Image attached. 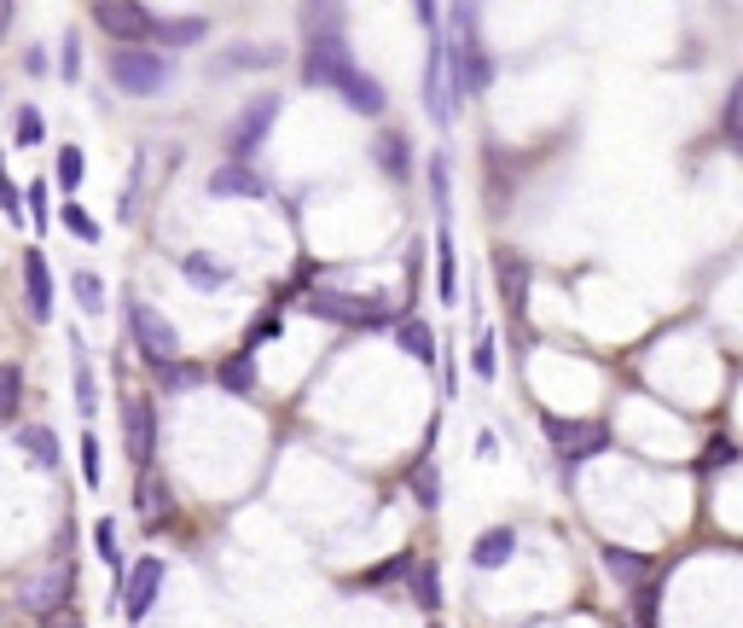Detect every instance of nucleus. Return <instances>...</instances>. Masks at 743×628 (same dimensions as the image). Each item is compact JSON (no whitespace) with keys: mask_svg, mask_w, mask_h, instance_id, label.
<instances>
[{"mask_svg":"<svg viewBox=\"0 0 743 628\" xmlns=\"http://www.w3.org/2000/svg\"><path fill=\"white\" fill-rule=\"evenodd\" d=\"M58 70H65V82H81V35L70 30L65 47H58Z\"/></svg>","mask_w":743,"mask_h":628,"instance_id":"nucleus-41","label":"nucleus"},{"mask_svg":"<svg viewBox=\"0 0 743 628\" xmlns=\"http://www.w3.org/2000/svg\"><path fill=\"white\" fill-rule=\"evenodd\" d=\"M470 373H477L483 384L500 378V343H494V332H483V338H477V350H470Z\"/></svg>","mask_w":743,"mask_h":628,"instance_id":"nucleus-30","label":"nucleus"},{"mask_svg":"<svg viewBox=\"0 0 743 628\" xmlns=\"http://www.w3.org/2000/svg\"><path fill=\"white\" fill-rule=\"evenodd\" d=\"M477 454H483V460H494V454H500V437L483 431V437H477Z\"/></svg>","mask_w":743,"mask_h":628,"instance_id":"nucleus-48","label":"nucleus"},{"mask_svg":"<svg viewBox=\"0 0 743 628\" xmlns=\"http://www.w3.org/2000/svg\"><path fill=\"white\" fill-rule=\"evenodd\" d=\"M129 332H134V350L146 355V367L157 373V367H169V361L180 355V338H175V327L169 320H163L152 302H129Z\"/></svg>","mask_w":743,"mask_h":628,"instance_id":"nucleus-5","label":"nucleus"},{"mask_svg":"<svg viewBox=\"0 0 743 628\" xmlns=\"http://www.w3.org/2000/svg\"><path fill=\"white\" fill-rule=\"evenodd\" d=\"M407 594L419 612H436L442 605V576H436V564H419V571H407Z\"/></svg>","mask_w":743,"mask_h":628,"instance_id":"nucleus-26","label":"nucleus"},{"mask_svg":"<svg viewBox=\"0 0 743 628\" xmlns=\"http://www.w3.org/2000/svg\"><path fill=\"white\" fill-rule=\"evenodd\" d=\"M93 24L106 30L117 47H152L157 12H152V7H129V0H99V7H93Z\"/></svg>","mask_w":743,"mask_h":628,"instance_id":"nucleus-6","label":"nucleus"},{"mask_svg":"<svg viewBox=\"0 0 743 628\" xmlns=\"http://www.w3.org/2000/svg\"><path fill=\"white\" fill-rule=\"evenodd\" d=\"M436 291H442V302H453V297H459V256H453V239H447V228L436 233Z\"/></svg>","mask_w":743,"mask_h":628,"instance_id":"nucleus-25","label":"nucleus"},{"mask_svg":"<svg viewBox=\"0 0 743 628\" xmlns=\"http://www.w3.org/2000/svg\"><path fill=\"white\" fill-rule=\"evenodd\" d=\"M442 70H453V99H477L494 82V58L483 53V35H477V7H459L453 12V42H442ZM447 99V106H453Z\"/></svg>","mask_w":743,"mask_h":628,"instance_id":"nucleus-2","label":"nucleus"},{"mask_svg":"<svg viewBox=\"0 0 743 628\" xmlns=\"http://www.w3.org/2000/svg\"><path fill=\"white\" fill-rule=\"evenodd\" d=\"M81 477H88V489H99V477H106V460H99V437L93 431H81Z\"/></svg>","mask_w":743,"mask_h":628,"instance_id":"nucleus-34","label":"nucleus"},{"mask_svg":"<svg viewBox=\"0 0 743 628\" xmlns=\"http://www.w3.org/2000/svg\"><path fill=\"white\" fill-rule=\"evenodd\" d=\"M372 152H378V164H384V175H389V180H407V175H412V164H407V140H401L396 129H378Z\"/></svg>","mask_w":743,"mask_h":628,"instance_id":"nucleus-21","label":"nucleus"},{"mask_svg":"<svg viewBox=\"0 0 743 628\" xmlns=\"http://www.w3.org/2000/svg\"><path fill=\"white\" fill-rule=\"evenodd\" d=\"M337 93L348 99V111H361V117H384V106H389L384 82H372V76H366L361 65H355V70H348L343 82H337Z\"/></svg>","mask_w":743,"mask_h":628,"instance_id":"nucleus-14","label":"nucleus"},{"mask_svg":"<svg viewBox=\"0 0 743 628\" xmlns=\"http://www.w3.org/2000/svg\"><path fill=\"white\" fill-rule=\"evenodd\" d=\"M407 571H412V559L401 553V559H389V564H372V571H361V576H355V587H366V594H372V587L396 582V576H407Z\"/></svg>","mask_w":743,"mask_h":628,"instance_id":"nucleus-33","label":"nucleus"},{"mask_svg":"<svg viewBox=\"0 0 743 628\" xmlns=\"http://www.w3.org/2000/svg\"><path fill=\"white\" fill-rule=\"evenodd\" d=\"M500 291H506V302H511V315L529 309V262H523V256H506V262H500Z\"/></svg>","mask_w":743,"mask_h":628,"instance_id":"nucleus-23","label":"nucleus"},{"mask_svg":"<svg viewBox=\"0 0 743 628\" xmlns=\"http://www.w3.org/2000/svg\"><path fill=\"white\" fill-rule=\"evenodd\" d=\"M134 506H140L146 518H157L163 506H169V500H163V483H157V477H146V489H134Z\"/></svg>","mask_w":743,"mask_h":628,"instance_id":"nucleus-44","label":"nucleus"},{"mask_svg":"<svg viewBox=\"0 0 743 628\" xmlns=\"http://www.w3.org/2000/svg\"><path fill=\"white\" fill-rule=\"evenodd\" d=\"M70 355H76V408H81V414H93V408H99V384H93L88 343H81V332H70Z\"/></svg>","mask_w":743,"mask_h":628,"instance_id":"nucleus-22","label":"nucleus"},{"mask_svg":"<svg viewBox=\"0 0 743 628\" xmlns=\"http://www.w3.org/2000/svg\"><path fill=\"white\" fill-rule=\"evenodd\" d=\"M93 547H99V559H106V564H117V518L93 524Z\"/></svg>","mask_w":743,"mask_h":628,"instance_id":"nucleus-43","label":"nucleus"},{"mask_svg":"<svg viewBox=\"0 0 743 628\" xmlns=\"http://www.w3.org/2000/svg\"><path fill=\"white\" fill-rule=\"evenodd\" d=\"M70 291H76V302H81L88 315L106 309V279H99L93 268H76V274H70Z\"/></svg>","mask_w":743,"mask_h":628,"instance_id":"nucleus-28","label":"nucleus"},{"mask_svg":"<svg viewBox=\"0 0 743 628\" xmlns=\"http://www.w3.org/2000/svg\"><path fill=\"white\" fill-rule=\"evenodd\" d=\"M274 117H279V93H256L251 106L239 111V123L226 129V152H233V164H244L262 140H267V129H274Z\"/></svg>","mask_w":743,"mask_h":628,"instance_id":"nucleus-8","label":"nucleus"},{"mask_svg":"<svg viewBox=\"0 0 743 628\" xmlns=\"http://www.w3.org/2000/svg\"><path fill=\"white\" fill-rule=\"evenodd\" d=\"M738 111H743V88H732V93H727V123H720L732 146H738Z\"/></svg>","mask_w":743,"mask_h":628,"instance_id":"nucleus-46","label":"nucleus"},{"mask_svg":"<svg viewBox=\"0 0 743 628\" xmlns=\"http://www.w3.org/2000/svg\"><path fill=\"white\" fill-rule=\"evenodd\" d=\"M511 559H518V530H511V524H494V530H483L477 547H470V564H477V571H500Z\"/></svg>","mask_w":743,"mask_h":628,"instance_id":"nucleus-13","label":"nucleus"},{"mask_svg":"<svg viewBox=\"0 0 743 628\" xmlns=\"http://www.w3.org/2000/svg\"><path fill=\"white\" fill-rule=\"evenodd\" d=\"M58 221H65V233L81 239V245H99V221L81 210V205H65V210H58Z\"/></svg>","mask_w":743,"mask_h":628,"instance_id":"nucleus-32","label":"nucleus"},{"mask_svg":"<svg viewBox=\"0 0 743 628\" xmlns=\"http://www.w3.org/2000/svg\"><path fill=\"white\" fill-rule=\"evenodd\" d=\"M430 628H442V623H430Z\"/></svg>","mask_w":743,"mask_h":628,"instance_id":"nucleus-50","label":"nucleus"},{"mask_svg":"<svg viewBox=\"0 0 743 628\" xmlns=\"http://www.w3.org/2000/svg\"><path fill=\"white\" fill-rule=\"evenodd\" d=\"M180 279L192 291H221V286H233V262H221L210 251H186L180 256Z\"/></svg>","mask_w":743,"mask_h":628,"instance_id":"nucleus-12","label":"nucleus"},{"mask_svg":"<svg viewBox=\"0 0 743 628\" xmlns=\"http://www.w3.org/2000/svg\"><path fill=\"white\" fill-rule=\"evenodd\" d=\"M163 576H169V571H163L157 553H146V559L129 571V587H122V612H129V623H146V617H152V605H157V594H163Z\"/></svg>","mask_w":743,"mask_h":628,"instance_id":"nucleus-11","label":"nucleus"},{"mask_svg":"<svg viewBox=\"0 0 743 628\" xmlns=\"http://www.w3.org/2000/svg\"><path fill=\"white\" fill-rule=\"evenodd\" d=\"M24 70H30V76L47 70V47H30V53H24Z\"/></svg>","mask_w":743,"mask_h":628,"instance_id":"nucleus-47","label":"nucleus"},{"mask_svg":"<svg viewBox=\"0 0 743 628\" xmlns=\"http://www.w3.org/2000/svg\"><path fill=\"white\" fill-rule=\"evenodd\" d=\"M198 378H203V373L192 367V361H186V367H180V361H169V367H157V384H163V390H192Z\"/></svg>","mask_w":743,"mask_h":628,"instance_id":"nucleus-38","label":"nucleus"},{"mask_svg":"<svg viewBox=\"0 0 743 628\" xmlns=\"http://www.w3.org/2000/svg\"><path fill=\"white\" fill-rule=\"evenodd\" d=\"M122 437H129L134 472H152V460H157V401L152 396H134L122 408Z\"/></svg>","mask_w":743,"mask_h":628,"instance_id":"nucleus-9","label":"nucleus"},{"mask_svg":"<svg viewBox=\"0 0 743 628\" xmlns=\"http://www.w3.org/2000/svg\"><path fill=\"white\" fill-rule=\"evenodd\" d=\"M210 192L215 198H267V175H256L251 164H226L210 175Z\"/></svg>","mask_w":743,"mask_h":628,"instance_id":"nucleus-16","label":"nucleus"},{"mask_svg":"<svg viewBox=\"0 0 743 628\" xmlns=\"http://www.w3.org/2000/svg\"><path fill=\"white\" fill-rule=\"evenodd\" d=\"M732 460H738L732 437H709V454H703V465H709V472H720V465H732Z\"/></svg>","mask_w":743,"mask_h":628,"instance_id":"nucleus-45","label":"nucleus"},{"mask_svg":"<svg viewBox=\"0 0 743 628\" xmlns=\"http://www.w3.org/2000/svg\"><path fill=\"white\" fill-rule=\"evenodd\" d=\"M53 164H58V187H65V192H76L81 175H88V157H81V146H58Z\"/></svg>","mask_w":743,"mask_h":628,"instance_id":"nucleus-31","label":"nucleus"},{"mask_svg":"<svg viewBox=\"0 0 743 628\" xmlns=\"http://www.w3.org/2000/svg\"><path fill=\"white\" fill-rule=\"evenodd\" d=\"M430 198H436V216H442V228H447V152L430 157Z\"/></svg>","mask_w":743,"mask_h":628,"instance_id":"nucleus-36","label":"nucleus"},{"mask_svg":"<svg viewBox=\"0 0 743 628\" xmlns=\"http://www.w3.org/2000/svg\"><path fill=\"white\" fill-rule=\"evenodd\" d=\"M18 401H24V367H18V361H0V425L18 419Z\"/></svg>","mask_w":743,"mask_h":628,"instance_id":"nucleus-27","label":"nucleus"},{"mask_svg":"<svg viewBox=\"0 0 743 628\" xmlns=\"http://www.w3.org/2000/svg\"><path fill=\"white\" fill-rule=\"evenodd\" d=\"M53 628H81L76 617H53Z\"/></svg>","mask_w":743,"mask_h":628,"instance_id":"nucleus-49","label":"nucleus"},{"mask_svg":"<svg viewBox=\"0 0 743 628\" xmlns=\"http://www.w3.org/2000/svg\"><path fill=\"white\" fill-rule=\"evenodd\" d=\"M70 582H76V564L70 559H58L47 576H35L24 587V605L41 617V623H53V617H65V605H70Z\"/></svg>","mask_w":743,"mask_h":628,"instance_id":"nucleus-10","label":"nucleus"},{"mask_svg":"<svg viewBox=\"0 0 743 628\" xmlns=\"http://www.w3.org/2000/svg\"><path fill=\"white\" fill-rule=\"evenodd\" d=\"M407 489H412V500H419L424 513H430V506H442V472H436V460H430V454H419V465L407 472Z\"/></svg>","mask_w":743,"mask_h":628,"instance_id":"nucleus-19","label":"nucleus"},{"mask_svg":"<svg viewBox=\"0 0 743 628\" xmlns=\"http://www.w3.org/2000/svg\"><path fill=\"white\" fill-rule=\"evenodd\" d=\"M605 564H610V571H622V576H633V587L651 582V559H633V553H616V547H605Z\"/></svg>","mask_w":743,"mask_h":628,"instance_id":"nucleus-37","label":"nucleus"},{"mask_svg":"<svg viewBox=\"0 0 743 628\" xmlns=\"http://www.w3.org/2000/svg\"><path fill=\"white\" fill-rule=\"evenodd\" d=\"M18 146H41V134H47V123H41V111L35 106H18Z\"/></svg>","mask_w":743,"mask_h":628,"instance_id":"nucleus-39","label":"nucleus"},{"mask_svg":"<svg viewBox=\"0 0 743 628\" xmlns=\"http://www.w3.org/2000/svg\"><path fill=\"white\" fill-rule=\"evenodd\" d=\"M0 216H7V221H24V187L7 175V164H0Z\"/></svg>","mask_w":743,"mask_h":628,"instance_id":"nucleus-35","label":"nucleus"},{"mask_svg":"<svg viewBox=\"0 0 743 628\" xmlns=\"http://www.w3.org/2000/svg\"><path fill=\"white\" fill-rule=\"evenodd\" d=\"M203 35H210V18H169V24H157V35L152 42H163V47H198Z\"/></svg>","mask_w":743,"mask_h":628,"instance_id":"nucleus-20","label":"nucleus"},{"mask_svg":"<svg viewBox=\"0 0 743 628\" xmlns=\"http://www.w3.org/2000/svg\"><path fill=\"white\" fill-rule=\"evenodd\" d=\"M396 343H401L412 361H419V367H430V361H436V332H430L419 315H401V320H396Z\"/></svg>","mask_w":743,"mask_h":628,"instance_id":"nucleus-17","label":"nucleus"},{"mask_svg":"<svg viewBox=\"0 0 743 628\" xmlns=\"http://www.w3.org/2000/svg\"><path fill=\"white\" fill-rule=\"evenodd\" d=\"M302 82L314 88H337L348 70H355V58H348V42H343V7H308L302 12Z\"/></svg>","mask_w":743,"mask_h":628,"instance_id":"nucleus-1","label":"nucleus"},{"mask_svg":"<svg viewBox=\"0 0 743 628\" xmlns=\"http://www.w3.org/2000/svg\"><path fill=\"white\" fill-rule=\"evenodd\" d=\"M24 216L35 221L41 233H47V221H53V205H47V187H41V180H35V187H24Z\"/></svg>","mask_w":743,"mask_h":628,"instance_id":"nucleus-40","label":"nucleus"},{"mask_svg":"<svg viewBox=\"0 0 743 628\" xmlns=\"http://www.w3.org/2000/svg\"><path fill=\"white\" fill-rule=\"evenodd\" d=\"M308 315L314 320H337V327H396V315H389V297H355V291H337V286H314L308 291Z\"/></svg>","mask_w":743,"mask_h":628,"instance_id":"nucleus-4","label":"nucleus"},{"mask_svg":"<svg viewBox=\"0 0 743 628\" xmlns=\"http://www.w3.org/2000/svg\"><path fill=\"white\" fill-rule=\"evenodd\" d=\"M24 297L30 315L47 320L53 315V274H47V251H24Z\"/></svg>","mask_w":743,"mask_h":628,"instance_id":"nucleus-15","label":"nucleus"},{"mask_svg":"<svg viewBox=\"0 0 743 628\" xmlns=\"http://www.w3.org/2000/svg\"><path fill=\"white\" fill-rule=\"evenodd\" d=\"M106 76L117 82V93H129V99H157L175 82V58L157 53V47H111Z\"/></svg>","mask_w":743,"mask_h":628,"instance_id":"nucleus-3","label":"nucleus"},{"mask_svg":"<svg viewBox=\"0 0 743 628\" xmlns=\"http://www.w3.org/2000/svg\"><path fill=\"white\" fill-rule=\"evenodd\" d=\"M285 332V309H267L256 327H251V343H244V350H256V343H267V338H279Z\"/></svg>","mask_w":743,"mask_h":628,"instance_id":"nucleus-42","label":"nucleus"},{"mask_svg":"<svg viewBox=\"0 0 743 628\" xmlns=\"http://www.w3.org/2000/svg\"><path fill=\"white\" fill-rule=\"evenodd\" d=\"M267 65H279L274 47H233V53H221L215 70H267Z\"/></svg>","mask_w":743,"mask_h":628,"instance_id":"nucleus-29","label":"nucleus"},{"mask_svg":"<svg viewBox=\"0 0 743 628\" xmlns=\"http://www.w3.org/2000/svg\"><path fill=\"white\" fill-rule=\"evenodd\" d=\"M18 442H24V454H30V465H58V437H53V425H24L18 431Z\"/></svg>","mask_w":743,"mask_h":628,"instance_id":"nucleus-24","label":"nucleus"},{"mask_svg":"<svg viewBox=\"0 0 743 628\" xmlns=\"http://www.w3.org/2000/svg\"><path fill=\"white\" fill-rule=\"evenodd\" d=\"M541 431H546V442L564 460H587V454H605L610 449V425L605 419H557V414H546Z\"/></svg>","mask_w":743,"mask_h":628,"instance_id":"nucleus-7","label":"nucleus"},{"mask_svg":"<svg viewBox=\"0 0 743 628\" xmlns=\"http://www.w3.org/2000/svg\"><path fill=\"white\" fill-rule=\"evenodd\" d=\"M215 378H221V390L251 396V390H256V355H251V350H233V355L215 367Z\"/></svg>","mask_w":743,"mask_h":628,"instance_id":"nucleus-18","label":"nucleus"}]
</instances>
